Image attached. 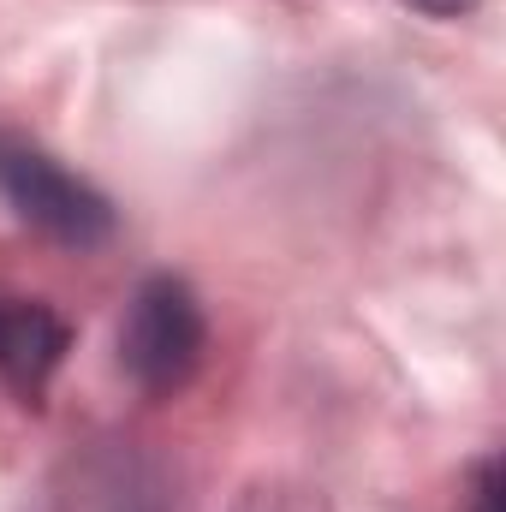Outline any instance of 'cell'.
I'll list each match as a JSON object with an SVG mask.
<instances>
[{
  "label": "cell",
  "instance_id": "1",
  "mask_svg": "<svg viewBox=\"0 0 506 512\" xmlns=\"http://www.w3.org/2000/svg\"><path fill=\"white\" fill-rule=\"evenodd\" d=\"M0 197L24 227H36L54 245L96 251L114 239V203L90 179H78L60 155H48L36 137L12 126H0Z\"/></svg>",
  "mask_w": 506,
  "mask_h": 512
},
{
  "label": "cell",
  "instance_id": "2",
  "mask_svg": "<svg viewBox=\"0 0 506 512\" xmlns=\"http://www.w3.org/2000/svg\"><path fill=\"white\" fill-rule=\"evenodd\" d=\"M203 352H209V322L197 292L173 274H149L131 292L120 322V370L149 399H173L203 370Z\"/></svg>",
  "mask_w": 506,
  "mask_h": 512
},
{
  "label": "cell",
  "instance_id": "3",
  "mask_svg": "<svg viewBox=\"0 0 506 512\" xmlns=\"http://www.w3.org/2000/svg\"><path fill=\"white\" fill-rule=\"evenodd\" d=\"M54 512H179L167 471L126 441H102L66 465Z\"/></svg>",
  "mask_w": 506,
  "mask_h": 512
},
{
  "label": "cell",
  "instance_id": "4",
  "mask_svg": "<svg viewBox=\"0 0 506 512\" xmlns=\"http://www.w3.org/2000/svg\"><path fill=\"white\" fill-rule=\"evenodd\" d=\"M72 352V328L54 304L0 286V382L18 405H42L54 370Z\"/></svg>",
  "mask_w": 506,
  "mask_h": 512
},
{
  "label": "cell",
  "instance_id": "5",
  "mask_svg": "<svg viewBox=\"0 0 506 512\" xmlns=\"http://www.w3.org/2000/svg\"><path fill=\"white\" fill-rule=\"evenodd\" d=\"M459 512H501V465L495 459H477L471 483H465V507Z\"/></svg>",
  "mask_w": 506,
  "mask_h": 512
},
{
  "label": "cell",
  "instance_id": "6",
  "mask_svg": "<svg viewBox=\"0 0 506 512\" xmlns=\"http://www.w3.org/2000/svg\"><path fill=\"white\" fill-rule=\"evenodd\" d=\"M399 6H411L423 18H465V12H477V0H399Z\"/></svg>",
  "mask_w": 506,
  "mask_h": 512
}]
</instances>
